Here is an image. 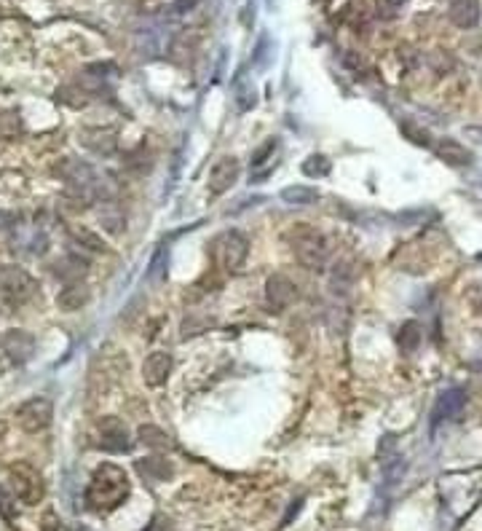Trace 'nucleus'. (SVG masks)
Masks as SVG:
<instances>
[{
	"instance_id": "1",
	"label": "nucleus",
	"mask_w": 482,
	"mask_h": 531,
	"mask_svg": "<svg viewBox=\"0 0 482 531\" xmlns=\"http://www.w3.org/2000/svg\"><path fill=\"white\" fill-rule=\"evenodd\" d=\"M126 494H129L126 472L118 470L116 464H102L94 472V478H92L86 499L96 510H110V507H118L126 499Z\"/></svg>"
},
{
	"instance_id": "2",
	"label": "nucleus",
	"mask_w": 482,
	"mask_h": 531,
	"mask_svg": "<svg viewBox=\"0 0 482 531\" xmlns=\"http://www.w3.org/2000/svg\"><path fill=\"white\" fill-rule=\"evenodd\" d=\"M247 252H249V239L241 234V231H222L215 241H212V255L222 268H231L236 271L241 268V263L247 261Z\"/></svg>"
},
{
	"instance_id": "3",
	"label": "nucleus",
	"mask_w": 482,
	"mask_h": 531,
	"mask_svg": "<svg viewBox=\"0 0 482 531\" xmlns=\"http://www.w3.org/2000/svg\"><path fill=\"white\" fill-rule=\"evenodd\" d=\"M292 247H295L297 261L306 266V268H324L327 258H330V244L324 241L322 234H316V231L300 234Z\"/></svg>"
},
{
	"instance_id": "4",
	"label": "nucleus",
	"mask_w": 482,
	"mask_h": 531,
	"mask_svg": "<svg viewBox=\"0 0 482 531\" xmlns=\"http://www.w3.org/2000/svg\"><path fill=\"white\" fill-rule=\"evenodd\" d=\"M239 161L233 159V156H222V159H217L215 167L209 169V191L220 196V193L231 191L233 188V183L239 180Z\"/></svg>"
},
{
	"instance_id": "5",
	"label": "nucleus",
	"mask_w": 482,
	"mask_h": 531,
	"mask_svg": "<svg viewBox=\"0 0 482 531\" xmlns=\"http://www.w3.org/2000/svg\"><path fill=\"white\" fill-rule=\"evenodd\" d=\"M265 301L271 306V312H284L289 303L295 301V285L284 274H273L265 285Z\"/></svg>"
},
{
	"instance_id": "6",
	"label": "nucleus",
	"mask_w": 482,
	"mask_h": 531,
	"mask_svg": "<svg viewBox=\"0 0 482 531\" xmlns=\"http://www.w3.org/2000/svg\"><path fill=\"white\" fill-rule=\"evenodd\" d=\"M17 416H19L24 430L38 432V430H43L48 421H51V403L43 400V397H35V400L24 403L22 408L17 410Z\"/></svg>"
},
{
	"instance_id": "7",
	"label": "nucleus",
	"mask_w": 482,
	"mask_h": 531,
	"mask_svg": "<svg viewBox=\"0 0 482 531\" xmlns=\"http://www.w3.org/2000/svg\"><path fill=\"white\" fill-rule=\"evenodd\" d=\"M432 150L437 153V159H442L445 164L450 167H469L472 164V150L466 145H461L458 140H450V137H442L432 145Z\"/></svg>"
},
{
	"instance_id": "8",
	"label": "nucleus",
	"mask_w": 482,
	"mask_h": 531,
	"mask_svg": "<svg viewBox=\"0 0 482 531\" xmlns=\"http://www.w3.org/2000/svg\"><path fill=\"white\" fill-rule=\"evenodd\" d=\"M171 370V357L167 352H153L147 360L143 362V376L147 386H161L169 379Z\"/></svg>"
},
{
	"instance_id": "9",
	"label": "nucleus",
	"mask_w": 482,
	"mask_h": 531,
	"mask_svg": "<svg viewBox=\"0 0 482 531\" xmlns=\"http://www.w3.org/2000/svg\"><path fill=\"white\" fill-rule=\"evenodd\" d=\"M466 405V394H463V389H448V392H442L439 394V400H437V405H434V424L437 421H442V419H453L458 416L461 410Z\"/></svg>"
},
{
	"instance_id": "10",
	"label": "nucleus",
	"mask_w": 482,
	"mask_h": 531,
	"mask_svg": "<svg viewBox=\"0 0 482 531\" xmlns=\"http://www.w3.org/2000/svg\"><path fill=\"white\" fill-rule=\"evenodd\" d=\"M450 22L469 30L480 22V0H450Z\"/></svg>"
},
{
	"instance_id": "11",
	"label": "nucleus",
	"mask_w": 482,
	"mask_h": 531,
	"mask_svg": "<svg viewBox=\"0 0 482 531\" xmlns=\"http://www.w3.org/2000/svg\"><path fill=\"white\" fill-rule=\"evenodd\" d=\"M421 325L418 322H405L402 328H399V333H397V343H399V349L405 352V354H410V352H415L418 349V343H421Z\"/></svg>"
},
{
	"instance_id": "12",
	"label": "nucleus",
	"mask_w": 482,
	"mask_h": 531,
	"mask_svg": "<svg viewBox=\"0 0 482 531\" xmlns=\"http://www.w3.org/2000/svg\"><path fill=\"white\" fill-rule=\"evenodd\" d=\"M316 199H319V191L308 186H287L282 191V201H287V204H313Z\"/></svg>"
},
{
	"instance_id": "13",
	"label": "nucleus",
	"mask_w": 482,
	"mask_h": 531,
	"mask_svg": "<svg viewBox=\"0 0 482 531\" xmlns=\"http://www.w3.org/2000/svg\"><path fill=\"white\" fill-rule=\"evenodd\" d=\"M255 102H258V97H255V86H252L247 78H239V81H236V105H239V110L241 113L252 110V108H255Z\"/></svg>"
},
{
	"instance_id": "14",
	"label": "nucleus",
	"mask_w": 482,
	"mask_h": 531,
	"mask_svg": "<svg viewBox=\"0 0 482 531\" xmlns=\"http://www.w3.org/2000/svg\"><path fill=\"white\" fill-rule=\"evenodd\" d=\"M86 301H89V292H86V290H81V288H67L62 295H59V306H62V309H67V312L81 309Z\"/></svg>"
},
{
	"instance_id": "15",
	"label": "nucleus",
	"mask_w": 482,
	"mask_h": 531,
	"mask_svg": "<svg viewBox=\"0 0 482 531\" xmlns=\"http://www.w3.org/2000/svg\"><path fill=\"white\" fill-rule=\"evenodd\" d=\"M327 172H330V159H324V156H308L303 161V174H308V177H324Z\"/></svg>"
},
{
	"instance_id": "16",
	"label": "nucleus",
	"mask_w": 482,
	"mask_h": 531,
	"mask_svg": "<svg viewBox=\"0 0 482 531\" xmlns=\"http://www.w3.org/2000/svg\"><path fill=\"white\" fill-rule=\"evenodd\" d=\"M140 437H143L145 445H153V448H167L169 445L167 432H161L158 427H143V430H140Z\"/></svg>"
},
{
	"instance_id": "17",
	"label": "nucleus",
	"mask_w": 482,
	"mask_h": 531,
	"mask_svg": "<svg viewBox=\"0 0 482 531\" xmlns=\"http://www.w3.org/2000/svg\"><path fill=\"white\" fill-rule=\"evenodd\" d=\"M402 132H405L415 145H423V148H432L434 145L432 137H429V132H426V129H418L415 123H402Z\"/></svg>"
},
{
	"instance_id": "18",
	"label": "nucleus",
	"mask_w": 482,
	"mask_h": 531,
	"mask_svg": "<svg viewBox=\"0 0 482 531\" xmlns=\"http://www.w3.org/2000/svg\"><path fill=\"white\" fill-rule=\"evenodd\" d=\"M276 145H279V143H276V140L271 137V140H265V143L260 145L258 150H255V156H252V172H255L258 167H263L265 161H268V156H271V153L276 150Z\"/></svg>"
},
{
	"instance_id": "19",
	"label": "nucleus",
	"mask_w": 482,
	"mask_h": 531,
	"mask_svg": "<svg viewBox=\"0 0 482 531\" xmlns=\"http://www.w3.org/2000/svg\"><path fill=\"white\" fill-rule=\"evenodd\" d=\"M164 274V250L156 255V261H153V268H150V279H158Z\"/></svg>"
}]
</instances>
